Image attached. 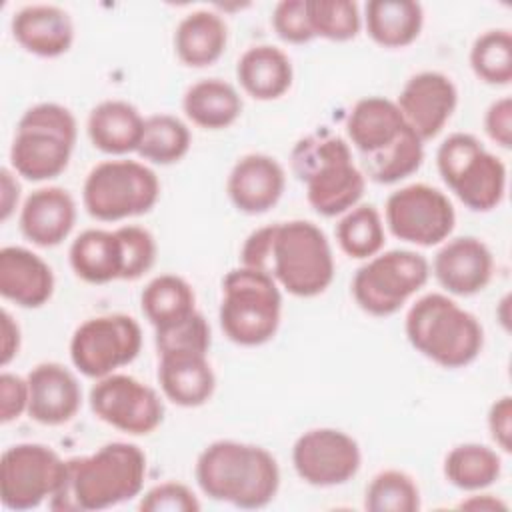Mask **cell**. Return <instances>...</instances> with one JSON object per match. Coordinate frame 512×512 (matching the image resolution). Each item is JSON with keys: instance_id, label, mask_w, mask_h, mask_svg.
I'll use <instances>...</instances> for the list:
<instances>
[{"instance_id": "60d3db41", "label": "cell", "mask_w": 512, "mask_h": 512, "mask_svg": "<svg viewBox=\"0 0 512 512\" xmlns=\"http://www.w3.org/2000/svg\"><path fill=\"white\" fill-rule=\"evenodd\" d=\"M138 508L144 512H196L200 502L186 484L162 482L142 496Z\"/></svg>"}, {"instance_id": "ac0fdd59", "label": "cell", "mask_w": 512, "mask_h": 512, "mask_svg": "<svg viewBox=\"0 0 512 512\" xmlns=\"http://www.w3.org/2000/svg\"><path fill=\"white\" fill-rule=\"evenodd\" d=\"M412 128L406 124L396 102L382 96L358 100L348 118L346 132L360 160H372L396 146Z\"/></svg>"}, {"instance_id": "7402d4cb", "label": "cell", "mask_w": 512, "mask_h": 512, "mask_svg": "<svg viewBox=\"0 0 512 512\" xmlns=\"http://www.w3.org/2000/svg\"><path fill=\"white\" fill-rule=\"evenodd\" d=\"M54 292L52 268L32 250L4 246L0 250V294L22 308H38Z\"/></svg>"}, {"instance_id": "2e32d148", "label": "cell", "mask_w": 512, "mask_h": 512, "mask_svg": "<svg viewBox=\"0 0 512 512\" xmlns=\"http://www.w3.org/2000/svg\"><path fill=\"white\" fill-rule=\"evenodd\" d=\"M458 104L454 82L434 70H424L408 78L398 96V110L418 138L430 140L440 134Z\"/></svg>"}, {"instance_id": "f546056e", "label": "cell", "mask_w": 512, "mask_h": 512, "mask_svg": "<svg viewBox=\"0 0 512 512\" xmlns=\"http://www.w3.org/2000/svg\"><path fill=\"white\" fill-rule=\"evenodd\" d=\"M182 108L196 126L220 130L236 122L242 112V98L232 84L220 78H204L186 90Z\"/></svg>"}, {"instance_id": "4316f807", "label": "cell", "mask_w": 512, "mask_h": 512, "mask_svg": "<svg viewBox=\"0 0 512 512\" xmlns=\"http://www.w3.org/2000/svg\"><path fill=\"white\" fill-rule=\"evenodd\" d=\"M236 76L246 94L256 100H276L292 86V62L276 46L248 48L236 64Z\"/></svg>"}, {"instance_id": "3957f363", "label": "cell", "mask_w": 512, "mask_h": 512, "mask_svg": "<svg viewBox=\"0 0 512 512\" xmlns=\"http://www.w3.org/2000/svg\"><path fill=\"white\" fill-rule=\"evenodd\" d=\"M196 482L208 498L252 510L274 500L280 468L262 446L216 440L196 460Z\"/></svg>"}, {"instance_id": "cb8c5ba5", "label": "cell", "mask_w": 512, "mask_h": 512, "mask_svg": "<svg viewBox=\"0 0 512 512\" xmlns=\"http://www.w3.org/2000/svg\"><path fill=\"white\" fill-rule=\"evenodd\" d=\"M16 42L44 58H54L70 50L74 42V24L66 10L52 4H30L12 18Z\"/></svg>"}, {"instance_id": "8fae6325", "label": "cell", "mask_w": 512, "mask_h": 512, "mask_svg": "<svg viewBox=\"0 0 512 512\" xmlns=\"http://www.w3.org/2000/svg\"><path fill=\"white\" fill-rule=\"evenodd\" d=\"M142 348L140 324L128 314H102L82 322L70 340L72 364L88 378H104L130 364Z\"/></svg>"}, {"instance_id": "ba28073f", "label": "cell", "mask_w": 512, "mask_h": 512, "mask_svg": "<svg viewBox=\"0 0 512 512\" xmlns=\"http://www.w3.org/2000/svg\"><path fill=\"white\" fill-rule=\"evenodd\" d=\"M438 172L458 200L474 212L496 208L506 194V166L466 132L450 134L436 152Z\"/></svg>"}, {"instance_id": "ee69618b", "label": "cell", "mask_w": 512, "mask_h": 512, "mask_svg": "<svg viewBox=\"0 0 512 512\" xmlns=\"http://www.w3.org/2000/svg\"><path fill=\"white\" fill-rule=\"evenodd\" d=\"M484 130L502 148L512 146V100L510 96L492 102L484 116Z\"/></svg>"}, {"instance_id": "e0dca14e", "label": "cell", "mask_w": 512, "mask_h": 512, "mask_svg": "<svg viewBox=\"0 0 512 512\" xmlns=\"http://www.w3.org/2000/svg\"><path fill=\"white\" fill-rule=\"evenodd\" d=\"M28 416L44 426L70 422L82 404L76 376L58 362H42L28 376Z\"/></svg>"}, {"instance_id": "83f0119b", "label": "cell", "mask_w": 512, "mask_h": 512, "mask_svg": "<svg viewBox=\"0 0 512 512\" xmlns=\"http://www.w3.org/2000/svg\"><path fill=\"white\" fill-rule=\"evenodd\" d=\"M228 28L224 20L210 10L186 14L174 32V50L178 58L194 68L214 64L226 50Z\"/></svg>"}, {"instance_id": "7bdbcfd3", "label": "cell", "mask_w": 512, "mask_h": 512, "mask_svg": "<svg viewBox=\"0 0 512 512\" xmlns=\"http://www.w3.org/2000/svg\"><path fill=\"white\" fill-rule=\"evenodd\" d=\"M28 410V380L12 374H0V422L8 424Z\"/></svg>"}, {"instance_id": "74e56055", "label": "cell", "mask_w": 512, "mask_h": 512, "mask_svg": "<svg viewBox=\"0 0 512 512\" xmlns=\"http://www.w3.org/2000/svg\"><path fill=\"white\" fill-rule=\"evenodd\" d=\"M424 160V144L414 130H410L396 146L384 154L362 162V174L378 184H394L414 174Z\"/></svg>"}, {"instance_id": "f6af8a7d", "label": "cell", "mask_w": 512, "mask_h": 512, "mask_svg": "<svg viewBox=\"0 0 512 512\" xmlns=\"http://www.w3.org/2000/svg\"><path fill=\"white\" fill-rule=\"evenodd\" d=\"M488 428L492 440L504 450H512V398L502 396L498 398L488 412Z\"/></svg>"}, {"instance_id": "603a6c76", "label": "cell", "mask_w": 512, "mask_h": 512, "mask_svg": "<svg viewBox=\"0 0 512 512\" xmlns=\"http://www.w3.org/2000/svg\"><path fill=\"white\" fill-rule=\"evenodd\" d=\"M158 382L164 396L184 408L206 404L216 388V376L206 354L184 350L160 354Z\"/></svg>"}, {"instance_id": "277c9868", "label": "cell", "mask_w": 512, "mask_h": 512, "mask_svg": "<svg viewBox=\"0 0 512 512\" xmlns=\"http://www.w3.org/2000/svg\"><path fill=\"white\" fill-rule=\"evenodd\" d=\"M292 170L306 186L308 204L326 218L354 208L366 188L348 142L330 132L302 138L292 150Z\"/></svg>"}, {"instance_id": "44dd1931", "label": "cell", "mask_w": 512, "mask_h": 512, "mask_svg": "<svg viewBox=\"0 0 512 512\" xmlns=\"http://www.w3.org/2000/svg\"><path fill=\"white\" fill-rule=\"evenodd\" d=\"M76 222V204L68 190L58 186L34 190L20 210V230L36 246H58Z\"/></svg>"}, {"instance_id": "484cf974", "label": "cell", "mask_w": 512, "mask_h": 512, "mask_svg": "<svg viewBox=\"0 0 512 512\" xmlns=\"http://www.w3.org/2000/svg\"><path fill=\"white\" fill-rule=\"evenodd\" d=\"M70 266L90 284L122 280L124 250L118 232L90 228L78 234L70 246Z\"/></svg>"}, {"instance_id": "7a4b0ae2", "label": "cell", "mask_w": 512, "mask_h": 512, "mask_svg": "<svg viewBox=\"0 0 512 512\" xmlns=\"http://www.w3.org/2000/svg\"><path fill=\"white\" fill-rule=\"evenodd\" d=\"M146 478V454L128 442H110L90 456L66 460L60 490L50 508L60 512L104 510L140 494Z\"/></svg>"}, {"instance_id": "d4e9b609", "label": "cell", "mask_w": 512, "mask_h": 512, "mask_svg": "<svg viewBox=\"0 0 512 512\" xmlns=\"http://www.w3.org/2000/svg\"><path fill=\"white\" fill-rule=\"evenodd\" d=\"M144 118L124 100H104L90 110L88 138L104 154H128L138 150Z\"/></svg>"}, {"instance_id": "9a60e30c", "label": "cell", "mask_w": 512, "mask_h": 512, "mask_svg": "<svg viewBox=\"0 0 512 512\" xmlns=\"http://www.w3.org/2000/svg\"><path fill=\"white\" fill-rule=\"evenodd\" d=\"M362 454L358 442L338 428H312L292 448L296 474L312 486H338L356 476Z\"/></svg>"}, {"instance_id": "ffe728a7", "label": "cell", "mask_w": 512, "mask_h": 512, "mask_svg": "<svg viewBox=\"0 0 512 512\" xmlns=\"http://www.w3.org/2000/svg\"><path fill=\"white\" fill-rule=\"evenodd\" d=\"M284 184V168L276 158L268 154H246L230 170L226 190L240 212L264 214L276 206Z\"/></svg>"}, {"instance_id": "d6a6232c", "label": "cell", "mask_w": 512, "mask_h": 512, "mask_svg": "<svg viewBox=\"0 0 512 512\" xmlns=\"http://www.w3.org/2000/svg\"><path fill=\"white\" fill-rule=\"evenodd\" d=\"M190 148L188 126L172 114H152L144 118V130L138 154L154 164H174L186 156Z\"/></svg>"}, {"instance_id": "d6986e66", "label": "cell", "mask_w": 512, "mask_h": 512, "mask_svg": "<svg viewBox=\"0 0 512 512\" xmlns=\"http://www.w3.org/2000/svg\"><path fill=\"white\" fill-rule=\"evenodd\" d=\"M434 276L450 294L472 296L484 290L494 272L490 248L474 236L448 240L434 256Z\"/></svg>"}, {"instance_id": "f1b7e54d", "label": "cell", "mask_w": 512, "mask_h": 512, "mask_svg": "<svg viewBox=\"0 0 512 512\" xmlns=\"http://www.w3.org/2000/svg\"><path fill=\"white\" fill-rule=\"evenodd\" d=\"M368 36L384 48L412 44L422 30V4L412 0H370L364 6Z\"/></svg>"}, {"instance_id": "7dc6e473", "label": "cell", "mask_w": 512, "mask_h": 512, "mask_svg": "<svg viewBox=\"0 0 512 512\" xmlns=\"http://www.w3.org/2000/svg\"><path fill=\"white\" fill-rule=\"evenodd\" d=\"M0 318H2V326H0V332H2L0 362H2V366H6L18 354V350H20V328L12 320L8 310H2Z\"/></svg>"}, {"instance_id": "f35d334b", "label": "cell", "mask_w": 512, "mask_h": 512, "mask_svg": "<svg viewBox=\"0 0 512 512\" xmlns=\"http://www.w3.org/2000/svg\"><path fill=\"white\" fill-rule=\"evenodd\" d=\"M156 348L158 354L164 352H202L206 354L210 348V326L204 316L196 310L186 320L156 330Z\"/></svg>"}, {"instance_id": "e575fe53", "label": "cell", "mask_w": 512, "mask_h": 512, "mask_svg": "<svg viewBox=\"0 0 512 512\" xmlns=\"http://www.w3.org/2000/svg\"><path fill=\"white\" fill-rule=\"evenodd\" d=\"M474 74L492 86H506L512 80V34L506 28L486 30L470 50Z\"/></svg>"}, {"instance_id": "30bf717a", "label": "cell", "mask_w": 512, "mask_h": 512, "mask_svg": "<svg viewBox=\"0 0 512 512\" xmlns=\"http://www.w3.org/2000/svg\"><path fill=\"white\" fill-rule=\"evenodd\" d=\"M430 276L428 260L414 250H388L362 264L352 280L356 304L372 316H390L416 294Z\"/></svg>"}, {"instance_id": "bcb514c9", "label": "cell", "mask_w": 512, "mask_h": 512, "mask_svg": "<svg viewBox=\"0 0 512 512\" xmlns=\"http://www.w3.org/2000/svg\"><path fill=\"white\" fill-rule=\"evenodd\" d=\"M20 198V184L14 178V174L10 172V168H2L0 170V220L6 222Z\"/></svg>"}, {"instance_id": "4dcf8cb0", "label": "cell", "mask_w": 512, "mask_h": 512, "mask_svg": "<svg viewBox=\"0 0 512 512\" xmlns=\"http://www.w3.org/2000/svg\"><path fill=\"white\" fill-rule=\"evenodd\" d=\"M142 312L156 328H168L196 312V296L190 284L176 274H160L152 278L140 296Z\"/></svg>"}, {"instance_id": "836d02e7", "label": "cell", "mask_w": 512, "mask_h": 512, "mask_svg": "<svg viewBox=\"0 0 512 512\" xmlns=\"http://www.w3.org/2000/svg\"><path fill=\"white\" fill-rule=\"evenodd\" d=\"M336 240L350 258L364 260L376 256L386 242L378 210L372 204H356L350 208L336 224Z\"/></svg>"}, {"instance_id": "1f68e13d", "label": "cell", "mask_w": 512, "mask_h": 512, "mask_svg": "<svg viewBox=\"0 0 512 512\" xmlns=\"http://www.w3.org/2000/svg\"><path fill=\"white\" fill-rule=\"evenodd\" d=\"M502 474L500 454L484 444L468 442L452 448L444 460L446 480L466 492L484 490Z\"/></svg>"}, {"instance_id": "c3c4849f", "label": "cell", "mask_w": 512, "mask_h": 512, "mask_svg": "<svg viewBox=\"0 0 512 512\" xmlns=\"http://www.w3.org/2000/svg\"><path fill=\"white\" fill-rule=\"evenodd\" d=\"M462 510H480V512H494V510H508V504L496 498L494 494H474L468 496L458 504Z\"/></svg>"}, {"instance_id": "8d00e7d4", "label": "cell", "mask_w": 512, "mask_h": 512, "mask_svg": "<svg viewBox=\"0 0 512 512\" xmlns=\"http://www.w3.org/2000/svg\"><path fill=\"white\" fill-rule=\"evenodd\" d=\"M306 12L314 36L344 42L360 32L362 16L352 0H306Z\"/></svg>"}, {"instance_id": "52a82bcc", "label": "cell", "mask_w": 512, "mask_h": 512, "mask_svg": "<svg viewBox=\"0 0 512 512\" xmlns=\"http://www.w3.org/2000/svg\"><path fill=\"white\" fill-rule=\"evenodd\" d=\"M282 316V296L272 276L246 266L222 280L220 326L240 346H260L274 338Z\"/></svg>"}, {"instance_id": "d590c367", "label": "cell", "mask_w": 512, "mask_h": 512, "mask_svg": "<svg viewBox=\"0 0 512 512\" xmlns=\"http://www.w3.org/2000/svg\"><path fill=\"white\" fill-rule=\"evenodd\" d=\"M364 508L370 512H416L420 510V490L406 472L384 470L368 484Z\"/></svg>"}, {"instance_id": "6da1fadb", "label": "cell", "mask_w": 512, "mask_h": 512, "mask_svg": "<svg viewBox=\"0 0 512 512\" xmlns=\"http://www.w3.org/2000/svg\"><path fill=\"white\" fill-rule=\"evenodd\" d=\"M242 266L274 278L298 298L322 294L334 278V256L326 234L308 220L276 222L254 230L240 250Z\"/></svg>"}, {"instance_id": "4fadbf2b", "label": "cell", "mask_w": 512, "mask_h": 512, "mask_svg": "<svg viewBox=\"0 0 512 512\" xmlns=\"http://www.w3.org/2000/svg\"><path fill=\"white\" fill-rule=\"evenodd\" d=\"M384 212L390 232L416 246H436L444 242L456 224L450 198L428 184H410L392 192Z\"/></svg>"}, {"instance_id": "ab89813d", "label": "cell", "mask_w": 512, "mask_h": 512, "mask_svg": "<svg viewBox=\"0 0 512 512\" xmlns=\"http://www.w3.org/2000/svg\"><path fill=\"white\" fill-rule=\"evenodd\" d=\"M116 232L124 250L122 280H136L152 268L156 260V240L146 228L140 226H120Z\"/></svg>"}, {"instance_id": "5b68a950", "label": "cell", "mask_w": 512, "mask_h": 512, "mask_svg": "<svg viewBox=\"0 0 512 512\" xmlns=\"http://www.w3.org/2000/svg\"><path fill=\"white\" fill-rule=\"evenodd\" d=\"M406 336L422 356L444 368L468 366L484 346L478 318L438 292H430L410 306Z\"/></svg>"}, {"instance_id": "8992f818", "label": "cell", "mask_w": 512, "mask_h": 512, "mask_svg": "<svg viewBox=\"0 0 512 512\" xmlns=\"http://www.w3.org/2000/svg\"><path fill=\"white\" fill-rule=\"evenodd\" d=\"M76 120L56 102H40L28 108L16 126L10 146L12 170L32 182L62 174L76 144Z\"/></svg>"}, {"instance_id": "b9f144b4", "label": "cell", "mask_w": 512, "mask_h": 512, "mask_svg": "<svg viewBox=\"0 0 512 512\" xmlns=\"http://www.w3.org/2000/svg\"><path fill=\"white\" fill-rule=\"evenodd\" d=\"M272 26L276 34L290 44H304L316 38L308 20L306 0L278 2L272 12Z\"/></svg>"}, {"instance_id": "9c48e42d", "label": "cell", "mask_w": 512, "mask_h": 512, "mask_svg": "<svg viewBox=\"0 0 512 512\" xmlns=\"http://www.w3.org/2000/svg\"><path fill=\"white\" fill-rule=\"evenodd\" d=\"M160 182L152 168L136 160H104L96 164L82 188L86 212L102 222H116L152 210Z\"/></svg>"}, {"instance_id": "5bb4252c", "label": "cell", "mask_w": 512, "mask_h": 512, "mask_svg": "<svg viewBox=\"0 0 512 512\" xmlns=\"http://www.w3.org/2000/svg\"><path fill=\"white\" fill-rule=\"evenodd\" d=\"M90 408L106 424L140 436L164 420V404L154 388L128 374H108L90 388Z\"/></svg>"}, {"instance_id": "7c38bea8", "label": "cell", "mask_w": 512, "mask_h": 512, "mask_svg": "<svg viewBox=\"0 0 512 512\" xmlns=\"http://www.w3.org/2000/svg\"><path fill=\"white\" fill-rule=\"evenodd\" d=\"M66 460L50 446L36 442L4 450L0 464V494L8 510H30L50 500L62 486Z\"/></svg>"}]
</instances>
